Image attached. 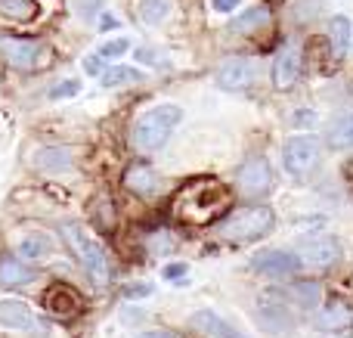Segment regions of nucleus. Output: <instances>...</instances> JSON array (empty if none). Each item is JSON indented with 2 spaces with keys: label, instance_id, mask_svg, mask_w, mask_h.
I'll list each match as a JSON object with an SVG mask.
<instances>
[{
  "label": "nucleus",
  "instance_id": "1",
  "mask_svg": "<svg viewBox=\"0 0 353 338\" xmlns=\"http://www.w3.org/2000/svg\"><path fill=\"white\" fill-rule=\"evenodd\" d=\"M230 202L232 192L226 183H220L217 177H195L174 196L171 215L176 223L186 227H208L230 211Z\"/></svg>",
  "mask_w": 353,
  "mask_h": 338
},
{
  "label": "nucleus",
  "instance_id": "2",
  "mask_svg": "<svg viewBox=\"0 0 353 338\" xmlns=\"http://www.w3.org/2000/svg\"><path fill=\"white\" fill-rule=\"evenodd\" d=\"M276 217L273 208L267 205H242V208L226 211L217 221V236L226 242H236V246H245V242H257L273 230Z\"/></svg>",
  "mask_w": 353,
  "mask_h": 338
},
{
  "label": "nucleus",
  "instance_id": "3",
  "mask_svg": "<svg viewBox=\"0 0 353 338\" xmlns=\"http://www.w3.org/2000/svg\"><path fill=\"white\" fill-rule=\"evenodd\" d=\"M180 121H183V109H180V106H171V103L152 106L146 115L137 118L130 140H134V146L140 149V152H155V149H161L168 140H171L174 128Z\"/></svg>",
  "mask_w": 353,
  "mask_h": 338
},
{
  "label": "nucleus",
  "instance_id": "4",
  "mask_svg": "<svg viewBox=\"0 0 353 338\" xmlns=\"http://www.w3.org/2000/svg\"><path fill=\"white\" fill-rule=\"evenodd\" d=\"M323 161V140L316 134H298L288 137L285 146H282V168H285L292 177L304 180Z\"/></svg>",
  "mask_w": 353,
  "mask_h": 338
},
{
  "label": "nucleus",
  "instance_id": "5",
  "mask_svg": "<svg viewBox=\"0 0 353 338\" xmlns=\"http://www.w3.org/2000/svg\"><path fill=\"white\" fill-rule=\"evenodd\" d=\"M65 239H68V246L74 248V255H78L81 267L87 270V277L97 286L109 283V258H105L103 246H99L84 227H78V223H68L65 227Z\"/></svg>",
  "mask_w": 353,
  "mask_h": 338
},
{
  "label": "nucleus",
  "instance_id": "6",
  "mask_svg": "<svg viewBox=\"0 0 353 338\" xmlns=\"http://www.w3.org/2000/svg\"><path fill=\"white\" fill-rule=\"evenodd\" d=\"M0 53L12 68L34 72L50 62V50L41 41H25V37H0Z\"/></svg>",
  "mask_w": 353,
  "mask_h": 338
},
{
  "label": "nucleus",
  "instance_id": "7",
  "mask_svg": "<svg viewBox=\"0 0 353 338\" xmlns=\"http://www.w3.org/2000/svg\"><path fill=\"white\" fill-rule=\"evenodd\" d=\"M236 186L248 199L267 196L270 186H273V168H270V161L263 155H248L236 171Z\"/></svg>",
  "mask_w": 353,
  "mask_h": 338
},
{
  "label": "nucleus",
  "instance_id": "8",
  "mask_svg": "<svg viewBox=\"0 0 353 338\" xmlns=\"http://www.w3.org/2000/svg\"><path fill=\"white\" fill-rule=\"evenodd\" d=\"M301 258V267H313V270H325L338 261L341 255V246H338L332 236H323V233H313V236H304L298 242V252Z\"/></svg>",
  "mask_w": 353,
  "mask_h": 338
},
{
  "label": "nucleus",
  "instance_id": "9",
  "mask_svg": "<svg viewBox=\"0 0 353 338\" xmlns=\"http://www.w3.org/2000/svg\"><path fill=\"white\" fill-rule=\"evenodd\" d=\"M43 308H47L50 317L56 320H72V317L81 314L84 301H81V292L68 283H53L47 292H43Z\"/></svg>",
  "mask_w": 353,
  "mask_h": 338
},
{
  "label": "nucleus",
  "instance_id": "10",
  "mask_svg": "<svg viewBox=\"0 0 353 338\" xmlns=\"http://www.w3.org/2000/svg\"><path fill=\"white\" fill-rule=\"evenodd\" d=\"M251 267H254L257 273H263V277H298L301 273V258L294 252H282V248H267V252L254 255V261H251Z\"/></svg>",
  "mask_w": 353,
  "mask_h": 338
},
{
  "label": "nucleus",
  "instance_id": "11",
  "mask_svg": "<svg viewBox=\"0 0 353 338\" xmlns=\"http://www.w3.org/2000/svg\"><path fill=\"white\" fill-rule=\"evenodd\" d=\"M254 78L257 66L245 56H232V59L220 62L217 68V87H223V90H245V87L254 84Z\"/></svg>",
  "mask_w": 353,
  "mask_h": 338
},
{
  "label": "nucleus",
  "instance_id": "12",
  "mask_svg": "<svg viewBox=\"0 0 353 338\" xmlns=\"http://www.w3.org/2000/svg\"><path fill=\"white\" fill-rule=\"evenodd\" d=\"M301 78V50L294 43H285L279 56L273 59V87L279 90H292Z\"/></svg>",
  "mask_w": 353,
  "mask_h": 338
},
{
  "label": "nucleus",
  "instance_id": "13",
  "mask_svg": "<svg viewBox=\"0 0 353 338\" xmlns=\"http://www.w3.org/2000/svg\"><path fill=\"white\" fill-rule=\"evenodd\" d=\"M276 301H270V295H263L261 301H257V320L263 323V329H270V332H282V329H292L294 326V317L292 310H288V301L279 295H273Z\"/></svg>",
  "mask_w": 353,
  "mask_h": 338
},
{
  "label": "nucleus",
  "instance_id": "14",
  "mask_svg": "<svg viewBox=\"0 0 353 338\" xmlns=\"http://www.w3.org/2000/svg\"><path fill=\"white\" fill-rule=\"evenodd\" d=\"M189 323H192L195 332H201L205 338H248L242 329H236L232 323H226L223 317L214 314V310H195Z\"/></svg>",
  "mask_w": 353,
  "mask_h": 338
},
{
  "label": "nucleus",
  "instance_id": "15",
  "mask_svg": "<svg viewBox=\"0 0 353 338\" xmlns=\"http://www.w3.org/2000/svg\"><path fill=\"white\" fill-rule=\"evenodd\" d=\"M316 326L325 329V332H344V329L353 326V308L347 301H329L325 308H319Z\"/></svg>",
  "mask_w": 353,
  "mask_h": 338
},
{
  "label": "nucleus",
  "instance_id": "16",
  "mask_svg": "<svg viewBox=\"0 0 353 338\" xmlns=\"http://www.w3.org/2000/svg\"><path fill=\"white\" fill-rule=\"evenodd\" d=\"M34 279V270L25 264L16 255H0V286L6 289H19V286H28Z\"/></svg>",
  "mask_w": 353,
  "mask_h": 338
},
{
  "label": "nucleus",
  "instance_id": "17",
  "mask_svg": "<svg viewBox=\"0 0 353 338\" xmlns=\"http://www.w3.org/2000/svg\"><path fill=\"white\" fill-rule=\"evenodd\" d=\"M0 326L3 329H31L34 326V317H31V310L25 308L22 301L6 298V301H0Z\"/></svg>",
  "mask_w": 353,
  "mask_h": 338
},
{
  "label": "nucleus",
  "instance_id": "18",
  "mask_svg": "<svg viewBox=\"0 0 353 338\" xmlns=\"http://www.w3.org/2000/svg\"><path fill=\"white\" fill-rule=\"evenodd\" d=\"M124 186L130 192H137V196H149L159 186V177H155V171L149 165H130L128 174H124Z\"/></svg>",
  "mask_w": 353,
  "mask_h": 338
},
{
  "label": "nucleus",
  "instance_id": "19",
  "mask_svg": "<svg viewBox=\"0 0 353 338\" xmlns=\"http://www.w3.org/2000/svg\"><path fill=\"white\" fill-rule=\"evenodd\" d=\"M282 298H292V301L301 304V308H319L323 289H319V283H313V279H298V283H292L285 292H282Z\"/></svg>",
  "mask_w": 353,
  "mask_h": 338
},
{
  "label": "nucleus",
  "instance_id": "20",
  "mask_svg": "<svg viewBox=\"0 0 353 338\" xmlns=\"http://www.w3.org/2000/svg\"><path fill=\"white\" fill-rule=\"evenodd\" d=\"M270 25V10L267 6H254V10H245L242 16H236V22H232V31H239V34H251V31H261Z\"/></svg>",
  "mask_w": 353,
  "mask_h": 338
},
{
  "label": "nucleus",
  "instance_id": "21",
  "mask_svg": "<svg viewBox=\"0 0 353 338\" xmlns=\"http://www.w3.org/2000/svg\"><path fill=\"white\" fill-rule=\"evenodd\" d=\"M41 12L34 0H0V16L12 19V22H31Z\"/></svg>",
  "mask_w": 353,
  "mask_h": 338
},
{
  "label": "nucleus",
  "instance_id": "22",
  "mask_svg": "<svg viewBox=\"0 0 353 338\" xmlns=\"http://www.w3.org/2000/svg\"><path fill=\"white\" fill-rule=\"evenodd\" d=\"M329 43L335 56L347 53V47H350V19L347 16H335L329 22Z\"/></svg>",
  "mask_w": 353,
  "mask_h": 338
},
{
  "label": "nucleus",
  "instance_id": "23",
  "mask_svg": "<svg viewBox=\"0 0 353 338\" xmlns=\"http://www.w3.org/2000/svg\"><path fill=\"white\" fill-rule=\"evenodd\" d=\"M329 146L332 149H353V112L344 118H338L335 124L329 128Z\"/></svg>",
  "mask_w": 353,
  "mask_h": 338
},
{
  "label": "nucleus",
  "instance_id": "24",
  "mask_svg": "<svg viewBox=\"0 0 353 338\" xmlns=\"http://www.w3.org/2000/svg\"><path fill=\"white\" fill-rule=\"evenodd\" d=\"M99 78H103L105 87H121V84H128V81H143V72L140 68H130V66H112V68H105Z\"/></svg>",
  "mask_w": 353,
  "mask_h": 338
},
{
  "label": "nucleus",
  "instance_id": "25",
  "mask_svg": "<svg viewBox=\"0 0 353 338\" xmlns=\"http://www.w3.org/2000/svg\"><path fill=\"white\" fill-rule=\"evenodd\" d=\"M171 12V0H140V19L149 25H159Z\"/></svg>",
  "mask_w": 353,
  "mask_h": 338
},
{
  "label": "nucleus",
  "instance_id": "26",
  "mask_svg": "<svg viewBox=\"0 0 353 338\" xmlns=\"http://www.w3.org/2000/svg\"><path fill=\"white\" fill-rule=\"evenodd\" d=\"M47 248H50V242L43 239V236H25L22 246H19V252H22L28 261H37V258L47 255Z\"/></svg>",
  "mask_w": 353,
  "mask_h": 338
},
{
  "label": "nucleus",
  "instance_id": "27",
  "mask_svg": "<svg viewBox=\"0 0 353 338\" xmlns=\"http://www.w3.org/2000/svg\"><path fill=\"white\" fill-rule=\"evenodd\" d=\"M128 50H130L128 37H115V41H105L103 47H99V56H103V59H118V56H124Z\"/></svg>",
  "mask_w": 353,
  "mask_h": 338
},
{
  "label": "nucleus",
  "instance_id": "28",
  "mask_svg": "<svg viewBox=\"0 0 353 338\" xmlns=\"http://www.w3.org/2000/svg\"><path fill=\"white\" fill-rule=\"evenodd\" d=\"M81 90L78 81H65V84H56L53 90H50V99H62V97H74V93Z\"/></svg>",
  "mask_w": 353,
  "mask_h": 338
},
{
  "label": "nucleus",
  "instance_id": "29",
  "mask_svg": "<svg viewBox=\"0 0 353 338\" xmlns=\"http://www.w3.org/2000/svg\"><path fill=\"white\" fill-rule=\"evenodd\" d=\"M99 6H103V0H78V10L81 16H97Z\"/></svg>",
  "mask_w": 353,
  "mask_h": 338
},
{
  "label": "nucleus",
  "instance_id": "30",
  "mask_svg": "<svg viewBox=\"0 0 353 338\" xmlns=\"http://www.w3.org/2000/svg\"><path fill=\"white\" fill-rule=\"evenodd\" d=\"M84 68H87V74H103V56H87L84 59Z\"/></svg>",
  "mask_w": 353,
  "mask_h": 338
},
{
  "label": "nucleus",
  "instance_id": "31",
  "mask_svg": "<svg viewBox=\"0 0 353 338\" xmlns=\"http://www.w3.org/2000/svg\"><path fill=\"white\" fill-rule=\"evenodd\" d=\"M186 277V264H171V267H165V279H183Z\"/></svg>",
  "mask_w": 353,
  "mask_h": 338
},
{
  "label": "nucleus",
  "instance_id": "32",
  "mask_svg": "<svg viewBox=\"0 0 353 338\" xmlns=\"http://www.w3.org/2000/svg\"><path fill=\"white\" fill-rule=\"evenodd\" d=\"M239 3H242V0H211V6H214L217 12H232Z\"/></svg>",
  "mask_w": 353,
  "mask_h": 338
},
{
  "label": "nucleus",
  "instance_id": "33",
  "mask_svg": "<svg viewBox=\"0 0 353 338\" xmlns=\"http://www.w3.org/2000/svg\"><path fill=\"white\" fill-rule=\"evenodd\" d=\"M99 25H103L99 31H112V28H118V19L115 16H103V19H99Z\"/></svg>",
  "mask_w": 353,
  "mask_h": 338
},
{
  "label": "nucleus",
  "instance_id": "34",
  "mask_svg": "<svg viewBox=\"0 0 353 338\" xmlns=\"http://www.w3.org/2000/svg\"><path fill=\"white\" fill-rule=\"evenodd\" d=\"M134 295H149V286H130L128 298H134Z\"/></svg>",
  "mask_w": 353,
  "mask_h": 338
},
{
  "label": "nucleus",
  "instance_id": "35",
  "mask_svg": "<svg viewBox=\"0 0 353 338\" xmlns=\"http://www.w3.org/2000/svg\"><path fill=\"white\" fill-rule=\"evenodd\" d=\"M137 338H174V332H143Z\"/></svg>",
  "mask_w": 353,
  "mask_h": 338
}]
</instances>
